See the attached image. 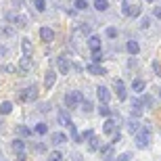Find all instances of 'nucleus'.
<instances>
[{
	"label": "nucleus",
	"mask_w": 161,
	"mask_h": 161,
	"mask_svg": "<svg viewBox=\"0 0 161 161\" xmlns=\"http://www.w3.org/2000/svg\"><path fill=\"white\" fill-rule=\"evenodd\" d=\"M82 103H84V94L80 90H71V92L65 94V107L67 109H75V107H80Z\"/></svg>",
	"instance_id": "nucleus-1"
},
{
	"label": "nucleus",
	"mask_w": 161,
	"mask_h": 161,
	"mask_svg": "<svg viewBox=\"0 0 161 161\" xmlns=\"http://www.w3.org/2000/svg\"><path fill=\"white\" fill-rule=\"evenodd\" d=\"M149 138H151V130L147 125H142V128L134 134V140H136L138 149H147V147H149Z\"/></svg>",
	"instance_id": "nucleus-2"
},
{
	"label": "nucleus",
	"mask_w": 161,
	"mask_h": 161,
	"mask_svg": "<svg viewBox=\"0 0 161 161\" xmlns=\"http://www.w3.org/2000/svg\"><path fill=\"white\" fill-rule=\"evenodd\" d=\"M38 98V88L36 86H27V88H23L21 92H19L17 101L19 103H34Z\"/></svg>",
	"instance_id": "nucleus-3"
},
{
	"label": "nucleus",
	"mask_w": 161,
	"mask_h": 161,
	"mask_svg": "<svg viewBox=\"0 0 161 161\" xmlns=\"http://www.w3.org/2000/svg\"><path fill=\"white\" fill-rule=\"evenodd\" d=\"M121 13H124L125 17H138V15H140V8H138L136 4L124 2V4H121Z\"/></svg>",
	"instance_id": "nucleus-4"
},
{
	"label": "nucleus",
	"mask_w": 161,
	"mask_h": 161,
	"mask_svg": "<svg viewBox=\"0 0 161 161\" xmlns=\"http://www.w3.org/2000/svg\"><path fill=\"white\" fill-rule=\"evenodd\" d=\"M96 96H98V101H101V105H107L109 98H111V92H109L105 86H98L96 88Z\"/></svg>",
	"instance_id": "nucleus-5"
},
{
	"label": "nucleus",
	"mask_w": 161,
	"mask_h": 161,
	"mask_svg": "<svg viewBox=\"0 0 161 161\" xmlns=\"http://www.w3.org/2000/svg\"><path fill=\"white\" fill-rule=\"evenodd\" d=\"M103 132H105V134H111V136H113L115 132H117V121H115L113 117H109V119L105 121V125H103Z\"/></svg>",
	"instance_id": "nucleus-6"
},
{
	"label": "nucleus",
	"mask_w": 161,
	"mask_h": 161,
	"mask_svg": "<svg viewBox=\"0 0 161 161\" xmlns=\"http://www.w3.org/2000/svg\"><path fill=\"white\" fill-rule=\"evenodd\" d=\"M113 88H115V92H117V98H119V101H125V84L121 82V80H115Z\"/></svg>",
	"instance_id": "nucleus-7"
},
{
	"label": "nucleus",
	"mask_w": 161,
	"mask_h": 161,
	"mask_svg": "<svg viewBox=\"0 0 161 161\" xmlns=\"http://www.w3.org/2000/svg\"><path fill=\"white\" fill-rule=\"evenodd\" d=\"M59 73H69V69H71V63H69V59H65V57H59Z\"/></svg>",
	"instance_id": "nucleus-8"
},
{
	"label": "nucleus",
	"mask_w": 161,
	"mask_h": 161,
	"mask_svg": "<svg viewBox=\"0 0 161 161\" xmlns=\"http://www.w3.org/2000/svg\"><path fill=\"white\" fill-rule=\"evenodd\" d=\"M40 38H42V42H46V44H48V42L54 40V31L50 30V27H42V30H40Z\"/></svg>",
	"instance_id": "nucleus-9"
},
{
	"label": "nucleus",
	"mask_w": 161,
	"mask_h": 161,
	"mask_svg": "<svg viewBox=\"0 0 161 161\" xmlns=\"http://www.w3.org/2000/svg\"><path fill=\"white\" fill-rule=\"evenodd\" d=\"M88 46L92 53H101V38L98 36H90L88 38Z\"/></svg>",
	"instance_id": "nucleus-10"
},
{
	"label": "nucleus",
	"mask_w": 161,
	"mask_h": 161,
	"mask_svg": "<svg viewBox=\"0 0 161 161\" xmlns=\"http://www.w3.org/2000/svg\"><path fill=\"white\" fill-rule=\"evenodd\" d=\"M31 67H34L31 57H21V61H19V69H21V71H30Z\"/></svg>",
	"instance_id": "nucleus-11"
},
{
	"label": "nucleus",
	"mask_w": 161,
	"mask_h": 161,
	"mask_svg": "<svg viewBox=\"0 0 161 161\" xmlns=\"http://www.w3.org/2000/svg\"><path fill=\"white\" fill-rule=\"evenodd\" d=\"M54 82H57V71H53V69H50V71L46 73V78H44V86L50 90L54 86Z\"/></svg>",
	"instance_id": "nucleus-12"
},
{
	"label": "nucleus",
	"mask_w": 161,
	"mask_h": 161,
	"mask_svg": "<svg viewBox=\"0 0 161 161\" xmlns=\"http://www.w3.org/2000/svg\"><path fill=\"white\" fill-rule=\"evenodd\" d=\"M57 121H59L61 125H71V117H69V113L67 111H59V115H57Z\"/></svg>",
	"instance_id": "nucleus-13"
},
{
	"label": "nucleus",
	"mask_w": 161,
	"mask_h": 161,
	"mask_svg": "<svg viewBox=\"0 0 161 161\" xmlns=\"http://www.w3.org/2000/svg\"><path fill=\"white\" fill-rule=\"evenodd\" d=\"M21 48H23V57H31L34 46H31V40H30V38H23V40H21Z\"/></svg>",
	"instance_id": "nucleus-14"
},
{
	"label": "nucleus",
	"mask_w": 161,
	"mask_h": 161,
	"mask_svg": "<svg viewBox=\"0 0 161 161\" xmlns=\"http://www.w3.org/2000/svg\"><path fill=\"white\" fill-rule=\"evenodd\" d=\"M6 19H8V21H11L13 25H19V27H25V17H21V15H13V13H11V15H8Z\"/></svg>",
	"instance_id": "nucleus-15"
},
{
	"label": "nucleus",
	"mask_w": 161,
	"mask_h": 161,
	"mask_svg": "<svg viewBox=\"0 0 161 161\" xmlns=\"http://www.w3.org/2000/svg\"><path fill=\"white\" fill-rule=\"evenodd\" d=\"M13 151H15V153H17V155H21V153H23L25 151V142L23 140H21V138H15V140H13Z\"/></svg>",
	"instance_id": "nucleus-16"
},
{
	"label": "nucleus",
	"mask_w": 161,
	"mask_h": 161,
	"mask_svg": "<svg viewBox=\"0 0 161 161\" xmlns=\"http://www.w3.org/2000/svg\"><path fill=\"white\" fill-rule=\"evenodd\" d=\"M125 50H128L130 54H138L140 53V44H138L136 40H130L128 44H125Z\"/></svg>",
	"instance_id": "nucleus-17"
},
{
	"label": "nucleus",
	"mask_w": 161,
	"mask_h": 161,
	"mask_svg": "<svg viewBox=\"0 0 161 161\" xmlns=\"http://www.w3.org/2000/svg\"><path fill=\"white\" fill-rule=\"evenodd\" d=\"M88 71L92 73V75H105V73H107L103 65H94V63H90V65H88Z\"/></svg>",
	"instance_id": "nucleus-18"
},
{
	"label": "nucleus",
	"mask_w": 161,
	"mask_h": 161,
	"mask_svg": "<svg viewBox=\"0 0 161 161\" xmlns=\"http://www.w3.org/2000/svg\"><path fill=\"white\" fill-rule=\"evenodd\" d=\"M111 153H113V144L101 147V159H103V161H109V159H111Z\"/></svg>",
	"instance_id": "nucleus-19"
},
{
	"label": "nucleus",
	"mask_w": 161,
	"mask_h": 161,
	"mask_svg": "<svg viewBox=\"0 0 161 161\" xmlns=\"http://www.w3.org/2000/svg\"><path fill=\"white\" fill-rule=\"evenodd\" d=\"M142 103H140V101H134V103H132V109H130V111H132V115H134V117H140V115H142Z\"/></svg>",
	"instance_id": "nucleus-20"
},
{
	"label": "nucleus",
	"mask_w": 161,
	"mask_h": 161,
	"mask_svg": "<svg viewBox=\"0 0 161 161\" xmlns=\"http://www.w3.org/2000/svg\"><path fill=\"white\" fill-rule=\"evenodd\" d=\"M50 138H53V144H63V142H67V136L63 134V132H54Z\"/></svg>",
	"instance_id": "nucleus-21"
},
{
	"label": "nucleus",
	"mask_w": 161,
	"mask_h": 161,
	"mask_svg": "<svg viewBox=\"0 0 161 161\" xmlns=\"http://www.w3.org/2000/svg\"><path fill=\"white\" fill-rule=\"evenodd\" d=\"M94 8L98 13H105L109 8V2H107V0H94Z\"/></svg>",
	"instance_id": "nucleus-22"
},
{
	"label": "nucleus",
	"mask_w": 161,
	"mask_h": 161,
	"mask_svg": "<svg viewBox=\"0 0 161 161\" xmlns=\"http://www.w3.org/2000/svg\"><path fill=\"white\" fill-rule=\"evenodd\" d=\"M144 86H147L144 80H134V82H132V90H134V92H144Z\"/></svg>",
	"instance_id": "nucleus-23"
},
{
	"label": "nucleus",
	"mask_w": 161,
	"mask_h": 161,
	"mask_svg": "<svg viewBox=\"0 0 161 161\" xmlns=\"http://www.w3.org/2000/svg\"><path fill=\"white\" fill-rule=\"evenodd\" d=\"M11 111H13V103H8V101L0 103V113H2V115H8Z\"/></svg>",
	"instance_id": "nucleus-24"
},
{
	"label": "nucleus",
	"mask_w": 161,
	"mask_h": 161,
	"mask_svg": "<svg viewBox=\"0 0 161 161\" xmlns=\"http://www.w3.org/2000/svg\"><path fill=\"white\" fill-rule=\"evenodd\" d=\"M19 134V136H23V138H27V136H31V130L27 128V125H17V130H15Z\"/></svg>",
	"instance_id": "nucleus-25"
},
{
	"label": "nucleus",
	"mask_w": 161,
	"mask_h": 161,
	"mask_svg": "<svg viewBox=\"0 0 161 161\" xmlns=\"http://www.w3.org/2000/svg\"><path fill=\"white\" fill-rule=\"evenodd\" d=\"M88 147H90V151H98V149H101V140H98L96 136H92V138H90V144H88Z\"/></svg>",
	"instance_id": "nucleus-26"
},
{
	"label": "nucleus",
	"mask_w": 161,
	"mask_h": 161,
	"mask_svg": "<svg viewBox=\"0 0 161 161\" xmlns=\"http://www.w3.org/2000/svg\"><path fill=\"white\" fill-rule=\"evenodd\" d=\"M34 6H36L38 13H44L46 11V0H34Z\"/></svg>",
	"instance_id": "nucleus-27"
},
{
	"label": "nucleus",
	"mask_w": 161,
	"mask_h": 161,
	"mask_svg": "<svg viewBox=\"0 0 161 161\" xmlns=\"http://www.w3.org/2000/svg\"><path fill=\"white\" fill-rule=\"evenodd\" d=\"M140 128H142V125L138 124V121H136V119H132V121H130V124H128V130H130V132H132V134H136V132H138V130H140Z\"/></svg>",
	"instance_id": "nucleus-28"
},
{
	"label": "nucleus",
	"mask_w": 161,
	"mask_h": 161,
	"mask_svg": "<svg viewBox=\"0 0 161 161\" xmlns=\"http://www.w3.org/2000/svg\"><path fill=\"white\" fill-rule=\"evenodd\" d=\"M69 132H71V138L75 140V142H82V138H80V134H78V130H75V125H69Z\"/></svg>",
	"instance_id": "nucleus-29"
},
{
	"label": "nucleus",
	"mask_w": 161,
	"mask_h": 161,
	"mask_svg": "<svg viewBox=\"0 0 161 161\" xmlns=\"http://www.w3.org/2000/svg\"><path fill=\"white\" fill-rule=\"evenodd\" d=\"M98 113H101L103 117H109V115H111V109H109V105H101V107H98Z\"/></svg>",
	"instance_id": "nucleus-30"
},
{
	"label": "nucleus",
	"mask_w": 161,
	"mask_h": 161,
	"mask_svg": "<svg viewBox=\"0 0 161 161\" xmlns=\"http://www.w3.org/2000/svg\"><path fill=\"white\" fill-rule=\"evenodd\" d=\"M34 130H36V134H40V136H42V134H46V132H48V125L46 124H38Z\"/></svg>",
	"instance_id": "nucleus-31"
},
{
	"label": "nucleus",
	"mask_w": 161,
	"mask_h": 161,
	"mask_svg": "<svg viewBox=\"0 0 161 161\" xmlns=\"http://www.w3.org/2000/svg\"><path fill=\"white\" fill-rule=\"evenodd\" d=\"M75 8H78V11H86V8H88V2H86V0H75Z\"/></svg>",
	"instance_id": "nucleus-32"
},
{
	"label": "nucleus",
	"mask_w": 161,
	"mask_h": 161,
	"mask_svg": "<svg viewBox=\"0 0 161 161\" xmlns=\"http://www.w3.org/2000/svg\"><path fill=\"white\" fill-rule=\"evenodd\" d=\"M92 63H94V65L103 63V53H92Z\"/></svg>",
	"instance_id": "nucleus-33"
},
{
	"label": "nucleus",
	"mask_w": 161,
	"mask_h": 161,
	"mask_svg": "<svg viewBox=\"0 0 161 161\" xmlns=\"http://www.w3.org/2000/svg\"><path fill=\"white\" fill-rule=\"evenodd\" d=\"M48 161H63V155H61L59 151H53V153H50V159Z\"/></svg>",
	"instance_id": "nucleus-34"
},
{
	"label": "nucleus",
	"mask_w": 161,
	"mask_h": 161,
	"mask_svg": "<svg viewBox=\"0 0 161 161\" xmlns=\"http://www.w3.org/2000/svg\"><path fill=\"white\" fill-rule=\"evenodd\" d=\"M140 103H142V107H144V105H147V107H153V96H149V94L142 96V101H140Z\"/></svg>",
	"instance_id": "nucleus-35"
},
{
	"label": "nucleus",
	"mask_w": 161,
	"mask_h": 161,
	"mask_svg": "<svg viewBox=\"0 0 161 161\" xmlns=\"http://www.w3.org/2000/svg\"><path fill=\"white\" fill-rule=\"evenodd\" d=\"M151 65H153V69H155V73H157V75L161 78V63H159V61H153Z\"/></svg>",
	"instance_id": "nucleus-36"
},
{
	"label": "nucleus",
	"mask_w": 161,
	"mask_h": 161,
	"mask_svg": "<svg viewBox=\"0 0 161 161\" xmlns=\"http://www.w3.org/2000/svg\"><path fill=\"white\" fill-rule=\"evenodd\" d=\"M130 153H121V155H117V157H115V161H130Z\"/></svg>",
	"instance_id": "nucleus-37"
},
{
	"label": "nucleus",
	"mask_w": 161,
	"mask_h": 161,
	"mask_svg": "<svg viewBox=\"0 0 161 161\" xmlns=\"http://www.w3.org/2000/svg\"><path fill=\"white\" fill-rule=\"evenodd\" d=\"M82 107H84V111H86V113H90V111H92V103H90V101H86V98H84Z\"/></svg>",
	"instance_id": "nucleus-38"
},
{
	"label": "nucleus",
	"mask_w": 161,
	"mask_h": 161,
	"mask_svg": "<svg viewBox=\"0 0 161 161\" xmlns=\"http://www.w3.org/2000/svg\"><path fill=\"white\" fill-rule=\"evenodd\" d=\"M78 34H84V36H88V34H90V27H88V25H80V27H78Z\"/></svg>",
	"instance_id": "nucleus-39"
},
{
	"label": "nucleus",
	"mask_w": 161,
	"mask_h": 161,
	"mask_svg": "<svg viewBox=\"0 0 161 161\" xmlns=\"http://www.w3.org/2000/svg\"><path fill=\"white\" fill-rule=\"evenodd\" d=\"M92 136H94V132H92V130H86V132H84V134H82L80 138H82V140H90Z\"/></svg>",
	"instance_id": "nucleus-40"
},
{
	"label": "nucleus",
	"mask_w": 161,
	"mask_h": 161,
	"mask_svg": "<svg viewBox=\"0 0 161 161\" xmlns=\"http://www.w3.org/2000/svg\"><path fill=\"white\" fill-rule=\"evenodd\" d=\"M107 36L109 38H117V30H115V27H109V30H107Z\"/></svg>",
	"instance_id": "nucleus-41"
},
{
	"label": "nucleus",
	"mask_w": 161,
	"mask_h": 161,
	"mask_svg": "<svg viewBox=\"0 0 161 161\" xmlns=\"http://www.w3.org/2000/svg\"><path fill=\"white\" fill-rule=\"evenodd\" d=\"M119 140H121V134H119V132H115V134H113V140H111V144H117Z\"/></svg>",
	"instance_id": "nucleus-42"
},
{
	"label": "nucleus",
	"mask_w": 161,
	"mask_h": 161,
	"mask_svg": "<svg viewBox=\"0 0 161 161\" xmlns=\"http://www.w3.org/2000/svg\"><path fill=\"white\" fill-rule=\"evenodd\" d=\"M153 15H155L157 19H161V6H155V8H153Z\"/></svg>",
	"instance_id": "nucleus-43"
},
{
	"label": "nucleus",
	"mask_w": 161,
	"mask_h": 161,
	"mask_svg": "<svg viewBox=\"0 0 161 161\" xmlns=\"http://www.w3.org/2000/svg\"><path fill=\"white\" fill-rule=\"evenodd\" d=\"M149 23H151L149 19H142V23H140V27H142V30H147V27H149Z\"/></svg>",
	"instance_id": "nucleus-44"
},
{
	"label": "nucleus",
	"mask_w": 161,
	"mask_h": 161,
	"mask_svg": "<svg viewBox=\"0 0 161 161\" xmlns=\"http://www.w3.org/2000/svg\"><path fill=\"white\" fill-rule=\"evenodd\" d=\"M13 4H15V6H17V8H19V6L23 4V0H13Z\"/></svg>",
	"instance_id": "nucleus-45"
},
{
	"label": "nucleus",
	"mask_w": 161,
	"mask_h": 161,
	"mask_svg": "<svg viewBox=\"0 0 161 161\" xmlns=\"http://www.w3.org/2000/svg\"><path fill=\"white\" fill-rule=\"evenodd\" d=\"M17 161H27V159H25V153H21V155H17Z\"/></svg>",
	"instance_id": "nucleus-46"
},
{
	"label": "nucleus",
	"mask_w": 161,
	"mask_h": 161,
	"mask_svg": "<svg viewBox=\"0 0 161 161\" xmlns=\"http://www.w3.org/2000/svg\"><path fill=\"white\" fill-rule=\"evenodd\" d=\"M147 2H155V0H147Z\"/></svg>",
	"instance_id": "nucleus-47"
},
{
	"label": "nucleus",
	"mask_w": 161,
	"mask_h": 161,
	"mask_svg": "<svg viewBox=\"0 0 161 161\" xmlns=\"http://www.w3.org/2000/svg\"><path fill=\"white\" fill-rule=\"evenodd\" d=\"M159 96H161V92H159Z\"/></svg>",
	"instance_id": "nucleus-48"
}]
</instances>
